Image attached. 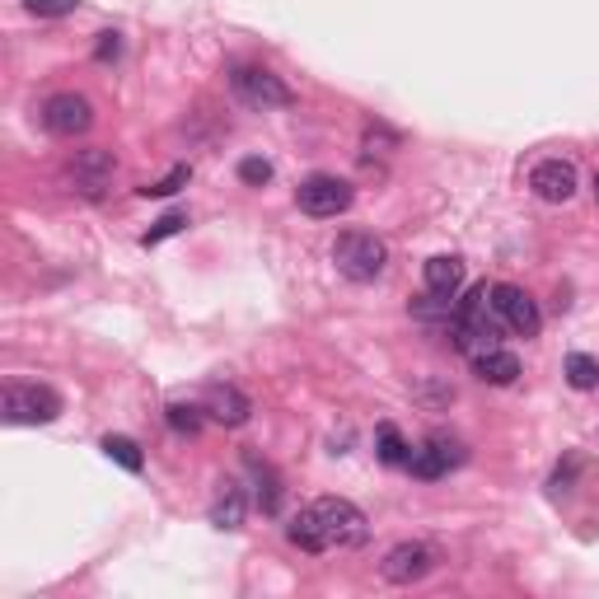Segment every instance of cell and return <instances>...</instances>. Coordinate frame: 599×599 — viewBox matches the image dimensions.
Masks as SVG:
<instances>
[{
  "label": "cell",
  "instance_id": "44dd1931",
  "mask_svg": "<svg viewBox=\"0 0 599 599\" xmlns=\"http://www.w3.org/2000/svg\"><path fill=\"white\" fill-rule=\"evenodd\" d=\"M562 370H566V384L581 388V394L599 384V361H595V356H586V352H572V356H566V366H562Z\"/></svg>",
  "mask_w": 599,
  "mask_h": 599
},
{
  "label": "cell",
  "instance_id": "9c48e42d",
  "mask_svg": "<svg viewBox=\"0 0 599 599\" xmlns=\"http://www.w3.org/2000/svg\"><path fill=\"white\" fill-rule=\"evenodd\" d=\"M431 566H436V552H431L426 544H398V548L384 552L380 576L394 581V586H412V581H422Z\"/></svg>",
  "mask_w": 599,
  "mask_h": 599
},
{
  "label": "cell",
  "instance_id": "8fae6325",
  "mask_svg": "<svg viewBox=\"0 0 599 599\" xmlns=\"http://www.w3.org/2000/svg\"><path fill=\"white\" fill-rule=\"evenodd\" d=\"M459 459H463V455H459V445H455V441L431 436L426 445H417V449H412L408 473H412V477H422V483H436V477H445V473L455 469Z\"/></svg>",
  "mask_w": 599,
  "mask_h": 599
},
{
  "label": "cell",
  "instance_id": "603a6c76",
  "mask_svg": "<svg viewBox=\"0 0 599 599\" xmlns=\"http://www.w3.org/2000/svg\"><path fill=\"white\" fill-rule=\"evenodd\" d=\"M80 0H24L28 14H38V20H62V14H75Z\"/></svg>",
  "mask_w": 599,
  "mask_h": 599
},
{
  "label": "cell",
  "instance_id": "83f0119b",
  "mask_svg": "<svg viewBox=\"0 0 599 599\" xmlns=\"http://www.w3.org/2000/svg\"><path fill=\"white\" fill-rule=\"evenodd\" d=\"M595 197H599V178H595Z\"/></svg>",
  "mask_w": 599,
  "mask_h": 599
},
{
  "label": "cell",
  "instance_id": "4fadbf2b",
  "mask_svg": "<svg viewBox=\"0 0 599 599\" xmlns=\"http://www.w3.org/2000/svg\"><path fill=\"white\" fill-rule=\"evenodd\" d=\"M113 169H117V164H113L109 150H80V155L71 160L66 174H71V183L80 192H103V183L113 178Z\"/></svg>",
  "mask_w": 599,
  "mask_h": 599
},
{
  "label": "cell",
  "instance_id": "3957f363",
  "mask_svg": "<svg viewBox=\"0 0 599 599\" xmlns=\"http://www.w3.org/2000/svg\"><path fill=\"white\" fill-rule=\"evenodd\" d=\"M309 511L323 534V548H361L370 538V520L361 515V506H352L347 497H319Z\"/></svg>",
  "mask_w": 599,
  "mask_h": 599
},
{
  "label": "cell",
  "instance_id": "4316f807",
  "mask_svg": "<svg viewBox=\"0 0 599 599\" xmlns=\"http://www.w3.org/2000/svg\"><path fill=\"white\" fill-rule=\"evenodd\" d=\"M94 56L99 62H117V56H123V34H99Z\"/></svg>",
  "mask_w": 599,
  "mask_h": 599
},
{
  "label": "cell",
  "instance_id": "5bb4252c",
  "mask_svg": "<svg viewBox=\"0 0 599 599\" xmlns=\"http://www.w3.org/2000/svg\"><path fill=\"white\" fill-rule=\"evenodd\" d=\"M473 374L483 384H515L520 380V356L501 352V347H487V352L473 356Z\"/></svg>",
  "mask_w": 599,
  "mask_h": 599
},
{
  "label": "cell",
  "instance_id": "d6986e66",
  "mask_svg": "<svg viewBox=\"0 0 599 599\" xmlns=\"http://www.w3.org/2000/svg\"><path fill=\"white\" fill-rule=\"evenodd\" d=\"M286 538L291 544L300 548V552H328L323 548V534H319V524H314V511L305 506V511H300L291 524H286Z\"/></svg>",
  "mask_w": 599,
  "mask_h": 599
},
{
  "label": "cell",
  "instance_id": "9a60e30c",
  "mask_svg": "<svg viewBox=\"0 0 599 599\" xmlns=\"http://www.w3.org/2000/svg\"><path fill=\"white\" fill-rule=\"evenodd\" d=\"M244 469H248V477H253V501H258V511L263 515H277L281 511V477H277V469L272 463H263V459H244Z\"/></svg>",
  "mask_w": 599,
  "mask_h": 599
},
{
  "label": "cell",
  "instance_id": "ba28073f",
  "mask_svg": "<svg viewBox=\"0 0 599 599\" xmlns=\"http://www.w3.org/2000/svg\"><path fill=\"white\" fill-rule=\"evenodd\" d=\"M89 123H94V109H89L85 94H52L48 103H42V127L52 131V137H85Z\"/></svg>",
  "mask_w": 599,
  "mask_h": 599
},
{
  "label": "cell",
  "instance_id": "7a4b0ae2",
  "mask_svg": "<svg viewBox=\"0 0 599 599\" xmlns=\"http://www.w3.org/2000/svg\"><path fill=\"white\" fill-rule=\"evenodd\" d=\"M0 412L10 426H48L62 417V394L48 384H28V380H10L0 394Z\"/></svg>",
  "mask_w": 599,
  "mask_h": 599
},
{
  "label": "cell",
  "instance_id": "2e32d148",
  "mask_svg": "<svg viewBox=\"0 0 599 599\" xmlns=\"http://www.w3.org/2000/svg\"><path fill=\"white\" fill-rule=\"evenodd\" d=\"M422 277H426V291L455 300V291L463 286V263L455 258V253H436V258H426Z\"/></svg>",
  "mask_w": 599,
  "mask_h": 599
},
{
  "label": "cell",
  "instance_id": "ac0fdd59",
  "mask_svg": "<svg viewBox=\"0 0 599 599\" xmlns=\"http://www.w3.org/2000/svg\"><path fill=\"white\" fill-rule=\"evenodd\" d=\"M374 455H380V463H388V469H408V459H412V445L398 436V426H380L374 431Z\"/></svg>",
  "mask_w": 599,
  "mask_h": 599
},
{
  "label": "cell",
  "instance_id": "e0dca14e",
  "mask_svg": "<svg viewBox=\"0 0 599 599\" xmlns=\"http://www.w3.org/2000/svg\"><path fill=\"white\" fill-rule=\"evenodd\" d=\"M244 511H248L244 487L225 483V492H220L216 506H212V524H216V530H239V524H244Z\"/></svg>",
  "mask_w": 599,
  "mask_h": 599
},
{
  "label": "cell",
  "instance_id": "30bf717a",
  "mask_svg": "<svg viewBox=\"0 0 599 599\" xmlns=\"http://www.w3.org/2000/svg\"><path fill=\"white\" fill-rule=\"evenodd\" d=\"M530 188L544 202H572L576 192V164L572 160H544L530 169Z\"/></svg>",
  "mask_w": 599,
  "mask_h": 599
},
{
  "label": "cell",
  "instance_id": "7402d4cb",
  "mask_svg": "<svg viewBox=\"0 0 599 599\" xmlns=\"http://www.w3.org/2000/svg\"><path fill=\"white\" fill-rule=\"evenodd\" d=\"M202 412L206 408H192V403H169V408H164V422H169L178 436H197V431H202Z\"/></svg>",
  "mask_w": 599,
  "mask_h": 599
},
{
  "label": "cell",
  "instance_id": "8992f818",
  "mask_svg": "<svg viewBox=\"0 0 599 599\" xmlns=\"http://www.w3.org/2000/svg\"><path fill=\"white\" fill-rule=\"evenodd\" d=\"M300 212L314 216V220H328V216H342L352 206V183L337 174H309L305 183L295 192Z\"/></svg>",
  "mask_w": 599,
  "mask_h": 599
},
{
  "label": "cell",
  "instance_id": "5b68a950",
  "mask_svg": "<svg viewBox=\"0 0 599 599\" xmlns=\"http://www.w3.org/2000/svg\"><path fill=\"white\" fill-rule=\"evenodd\" d=\"M230 89L248 103V109H291L295 103L291 85L267 66H230Z\"/></svg>",
  "mask_w": 599,
  "mask_h": 599
},
{
  "label": "cell",
  "instance_id": "cb8c5ba5",
  "mask_svg": "<svg viewBox=\"0 0 599 599\" xmlns=\"http://www.w3.org/2000/svg\"><path fill=\"white\" fill-rule=\"evenodd\" d=\"M239 178H244L248 188H263V183H272V164L258 160V155H248V160H239Z\"/></svg>",
  "mask_w": 599,
  "mask_h": 599
},
{
  "label": "cell",
  "instance_id": "52a82bcc",
  "mask_svg": "<svg viewBox=\"0 0 599 599\" xmlns=\"http://www.w3.org/2000/svg\"><path fill=\"white\" fill-rule=\"evenodd\" d=\"M492 305H497L506 333L538 337V328H544V314H538V305L530 300V291H520V286H511V281H501V286H492Z\"/></svg>",
  "mask_w": 599,
  "mask_h": 599
},
{
  "label": "cell",
  "instance_id": "6da1fadb",
  "mask_svg": "<svg viewBox=\"0 0 599 599\" xmlns=\"http://www.w3.org/2000/svg\"><path fill=\"white\" fill-rule=\"evenodd\" d=\"M501 314L497 305H492V286H473L463 300H455V319H449L445 333L455 337V347L459 352H487V347H497V337H501Z\"/></svg>",
  "mask_w": 599,
  "mask_h": 599
},
{
  "label": "cell",
  "instance_id": "ffe728a7",
  "mask_svg": "<svg viewBox=\"0 0 599 599\" xmlns=\"http://www.w3.org/2000/svg\"><path fill=\"white\" fill-rule=\"evenodd\" d=\"M103 455H109L113 463H123L127 473H141L145 469V455H141V445L131 441V436H103Z\"/></svg>",
  "mask_w": 599,
  "mask_h": 599
},
{
  "label": "cell",
  "instance_id": "d4e9b609",
  "mask_svg": "<svg viewBox=\"0 0 599 599\" xmlns=\"http://www.w3.org/2000/svg\"><path fill=\"white\" fill-rule=\"evenodd\" d=\"M188 178H192V169H188V164H178L169 178H160V183H150V188H141V192H145V197H174V192L183 188Z\"/></svg>",
  "mask_w": 599,
  "mask_h": 599
},
{
  "label": "cell",
  "instance_id": "7c38bea8",
  "mask_svg": "<svg viewBox=\"0 0 599 599\" xmlns=\"http://www.w3.org/2000/svg\"><path fill=\"white\" fill-rule=\"evenodd\" d=\"M202 408L212 412V422H220V426H244L253 403L239 394L234 384H212V388H206V398H202Z\"/></svg>",
  "mask_w": 599,
  "mask_h": 599
},
{
  "label": "cell",
  "instance_id": "484cf974",
  "mask_svg": "<svg viewBox=\"0 0 599 599\" xmlns=\"http://www.w3.org/2000/svg\"><path fill=\"white\" fill-rule=\"evenodd\" d=\"M183 225H188V216H164V220H155V230H150L145 239H141V244L150 248V244H160V239H169V234H178V230H183Z\"/></svg>",
  "mask_w": 599,
  "mask_h": 599
},
{
  "label": "cell",
  "instance_id": "277c9868",
  "mask_svg": "<svg viewBox=\"0 0 599 599\" xmlns=\"http://www.w3.org/2000/svg\"><path fill=\"white\" fill-rule=\"evenodd\" d=\"M333 263L347 281H361L366 286V281L384 277L388 248H384V239H374L366 230H347V234H337V244H333Z\"/></svg>",
  "mask_w": 599,
  "mask_h": 599
}]
</instances>
